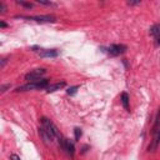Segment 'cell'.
Wrapping results in <instances>:
<instances>
[{
	"mask_svg": "<svg viewBox=\"0 0 160 160\" xmlns=\"http://www.w3.org/2000/svg\"><path fill=\"white\" fill-rule=\"evenodd\" d=\"M49 85L50 84H49L48 79H41V80H38V81H30L28 84L20 85L15 89V91L20 92V91H30V90H36V89H46Z\"/></svg>",
	"mask_w": 160,
	"mask_h": 160,
	"instance_id": "obj_1",
	"label": "cell"
},
{
	"mask_svg": "<svg viewBox=\"0 0 160 160\" xmlns=\"http://www.w3.org/2000/svg\"><path fill=\"white\" fill-rule=\"evenodd\" d=\"M40 121H41V126L45 129V131L51 136V139L52 140H55V139H58L61 134H60V131L58 130V128H56V125L50 120V119H48V118H41L40 119Z\"/></svg>",
	"mask_w": 160,
	"mask_h": 160,
	"instance_id": "obj_2",
	"label": "cell"
},
{
	"mask_svg": "<svg viewBox=\"0 0 160 160\" xmlns=\"http://www.w3.org/2000/svg\"><path fill=\"white\" fill-rule=\"evenodd\" d=\"M106 51L110 56H119L126 51V45L122 44H112L109 48H106Z\"/></svg>",
	"mask_w": 160,
	"mask_h": 160,
	"instance_id": "obj_3",
	"label": "cell"
},
{
	"mask_svg": "<svg viewBox=\"0 0 160 160\" xmlns=\"http://www.w3.org/2000/svg\"><path fill=\"white\" fill-rule=\"evenodd\" d=\"M22 19L26 20H32L36 22H55L56 18L54 15H36V16H21Z\"/></svg>",
	"mask_w": 160,
	"mask_h": 160,
	"instance_id": "obj_4",
	"label": "cell"
},
{
	"mask_svg": "<svg viewBox=\"0 0 160 160\" xmlns=\"http://www.w3.org/2000/svg\"><path fill=\"white\" fill-rule=\"evenodd\" d=\"M46 72L45 69H35V70H31L30 72H28L25 75V80H28L29 82L30 81H38L40 80V78Z\"/></svg>",
	"mask_w": 160,
	"mask_h": 160,
	"instance_id": "obj_5",
	"label": "cell"
},
{
	"mask_svg": "<svg viewBox=\"0 0 160 160\" xmlns=\"http://www.w3.org/2000/svg\"><path fill=\"white\" fill-rule=\"evenodd\" d=\"M36 49V48H34ZM35 51H38V54L41 58H56L59 56V51L56 49H36Z\"/></svg>",
	"mask_w": 160,
	"mask_h": 160,
	"instance_id": "obj_6",
	"label": "cell"
},
{
	"mask_svg": "<svg viewBox=\"0 0 160 160\" xmlns=\"http://www.w3.org/2000/svg\"><path fill=\"white\" fill-rule=\"evenodd\" d=\"M160 145V129L158 130V132L154 135V139H152V141H151V144L149 145V148H148V150L149 151H151V152H154V151H156V149H158V146Z\"/></svg>",
	"mask_w": 160,
	"mask_h": 160,
	"instance_id": "obj_7",
	"label": "cell"
},
{
	"mask_svg": "<svg viewBox=\"0 0 160 160\" xmlns=\"http://www.w3.org/2000/svg\"><path fill=\"white\" fill-rule=\"evenodd\" d=\"M64 86H65V81H61V82H56V84H51V85H49L45 90H46L48 94H50V92H54V91H56V90L62 89Z\"/></svg>",
	"mask_w": 160,
	"mask_h": 160,
	"instance_id": "obj_8",
	"label": "cell"
},
{
	"mask_svg": "<svg viewBox=\"0 0 160 160\" xmlns=\"http://www.w3.org/2000/svg\"><path fill=\"white\" fill-rule=\"evenodd\" d=\"M159 129H160V108L158 109V112H156V116H155V121H154V125H152V129H151L152 136L158 132Z\"/></svg>",
	"mask_w": 160,
	"mask_h": 160,
	"instance_id": "obj_9",
	"label": "cell"
},
{
	"mask_svg": "<svg viewBox=\"0 0 160 160\" xmlns=\"http://www.w3.org/2000/svg\"><path fill=\"white\" fill-rule=\"evenodd\" d=\"M65 152L70 156V158H74L75 155V146H74V142L70 141V140H66V148H65Z\"/></svg>",
	"mask_w": 160,
	"mask_h": 160,
	"instance_id": "obj_10",
	"label": "cell"
},
{
	"mask_svg": "<svg viewBox=\"0 0 160 160\" xmlns=\"http://www.w3.org/2000/svg\"><path fill=\"white\" fill-rule=\"evenodd\" d=\"M39 135H40V136L42 138V140H44V141H45L46 144H48V142H51V141H52L51 136H50V135H49V134H48V132L45 131V129H44L42 126H41V128H39Z\"/></svg>",
	"mask_w": 160,
	"mask_h": 160,
	"instance_id": "obj_11",
	"label": "cell"
},
{
	"mask_svg": "<svg viewBox=\"0 0 160 160\" xmlns=\"http://www.w3.org/2000/svg\"><path fill=\"white\" fill-rule=\"evenodd\" d=\"M149 32H150L151 36H155V38L160 36V24H154V25L150 28Z\"/></svg>",
	"mask_w": 160,
	"mask_h": 160,
	"instance_id": "obj_12",
	"label": "cell"
},
{
	"mask_svg": "<svg viewBox=\"0 0 160 160\" xmlns=\"http://www.w3.org/2000/svg\"><path fill=\"white\" fill-rule=\"evenodd\" d=\"M121 102H122V106L125 108L126 111H130V106H129V95L126 92H122L121 94Z\"/></svg>",
	"mask_w": 160,
	"mask_h": 160,
	"instance_id": "obj_13",
	"label": "cell"
},
{
	"mask_svg": "<svg viewBox=\"0 0 160 160\" xmlns=\"http://www.w3.org/2000/svg\"><path fill=\"white\" fill-rule=\"evenodd\" d=\"M78 89H79V86H78V85H75V86H70V88L66 90V92H68L69 95H71V96H72V95H75V94H76Z\"/></svg>",
	"mask_w": 160,
	"mask_h": 160,
	"instance_id": "obj_14",
	"label": "cell"
},
{
	"mask_svg": "<svg viewBox=\"0 0 160 160\" xmlns=\"http://www.w3.org/2000/svg\"><path fill=\"white\" fill-rule=\"evenodd\" d=\"M74 134H75V140H80L81 135H82V131L80 128H75L74 129Z\"/></svg>",
	"mask_w": 160,
	"mask_h": 160,
	"instance_id": "obj_15",
	"label": "cell"
},
{
	"mask_svg": "<svg viewBox=\"0 0 160 160\" xmlns=\"http://www.w3.org/2000/svg\"><path fill=\"white\" fill-rule=\"evenodd\" d=\"M16 2L18 4H20V5H22V6H25V8H32V4L31 2H25V1H21V0H16Z\"/></svg>",
	"mask_w": 160,
	"mask_h": 160,
	"instance_id": "obj_16",
	"label": "cell"
},
{
	"mask_svg": "<svg viewBox=\"0 0 160 160\" xmlns=\"http://www.w3.org/2000/svg\"><path fill=\"white\" fill-rule=\"evenodd\" d=\"M8 89H10V84H4V85H1V86H0V92H1V94H4Z\"/></svg>",
	"mask_w": 160,
	"mask_h": 160,
	"instance_id": "obj_17",
	"label": "cell"
},
{
	"mask_svg": "<svg viewBox=\"0 0 160 160\" xmlns=\"http://www.w3.org/2000/svg\"><path fill=\"white\" fill-rule=\"evenodd\" d=\"M36 2H39V4H42V5H48V6H51V5H54L51 1H46V0H36Z\"/></svg>",
	"mask_w": 160,
	"mask_h": 160,
	"instance_id": "obj_18",
	"label": "cell"
},
{
	"mask_svg": "<svg viewBox=\"0 0 160 160\" xmlns=\"http://www.w3.org/2000/svg\"><path fill=\"white\" fill-rule=\"evenodd\" d=\"M5 11H6V8H5L4 2H2V1H0V12H1V14H4Z\"/></svg>",
	"mask_w": 160,
	"mask_h": 160,
	"instance_id": "obj_19",
	"label": "cell"
},
{
	"mask_svg": "<svg viewBox=\"0 0 160 160\" xmlns=\"http://www.w3.org/2000/svg\"><path fill=\"white\" fill-rule=\"evenodd\" d=\"M6 62H8V59H5V58H4V59H1V62H0V68L2 69V68L5 66V64H6Z\"/></svg>",
	"mask_w": 160,
	"mask_h": 160,
	"instance_id": "obj_20",
	"label": "cell"
},
{
	"mask_svg": "<svg viewBox=\"0 0 160 160\" xmlns=\"http://www.w3.org/2000/svg\"><path fill=\"white\" fill-rule=\"evenodd\" d=\"M10 160H20V158H19L16 154H11V155H10Z\"/></svg>",
	"mask_w": 160,
	"mask_h": 160,
	"instance_id": "obj_21",
	"label": "cell"
},
{
	"mask_svg": "<svg viewBox=\"0 0 160 160\" xmlns=\"http://www.w3.org/2000/svg\"><path fill=\"white\" fill-rule=\"evenodd\" d=\"M140 4V1L138 0V1H128V5H139Z\"/></svg>",
	"mask_w": 160,
	"mask_h": 160,
	"instance_id": "obj_22",
	"label": "cell"
},
{
	"mask_svg": "<svg viewBox=\"0 0 160 160\" xmlns=\"http://www.w3.org/2000/svg\"><path fill=\"white\" fill-rule=\"evenodd\" d=\"M155 45H156V46H160V36L155 38Z\"/></svg>",
	"mask_w": 160,
	"mask_h": 160,
	"instance_id": "obj_23",
	"label": "cell"
},
{
	"mask_svg": "<svg viewBox=\"0 0 160 160\" xmlns=\"http://www.w3.org/2000/svg\"><path fill=\"white\" fill-rule=\"evenodd\" d=\"M0 26H1V28H6L8 25H6V24H5L4 21H1V22H0Z\"/></svg>",
	"mask_w": 160,
	"mask_h": 160,
	"instance_id": "obj_24",
	"label": "cell"
}]
</instances>
